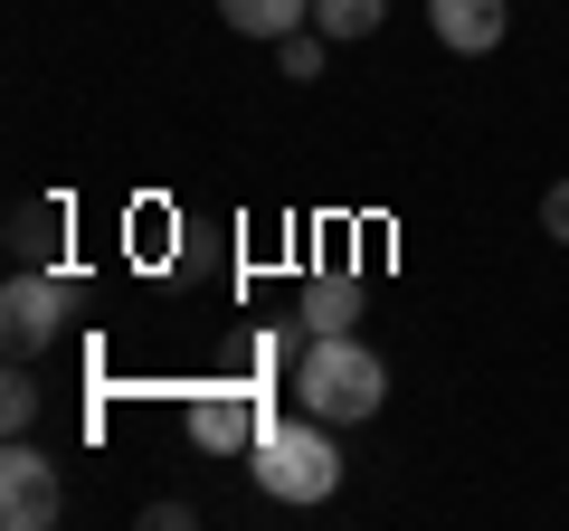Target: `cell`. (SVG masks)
Segmentation results:
<instances>
[{
    "label": "cell",
    "mask_w": 569,
    "mask_h": 531,
    "mask_svg": "<svg viewBox=\"0 0 569 531\" xmlns=\"http://www.w3.org/2000/svg\"><path fill=\"white\" fill-rule=\"evenodd\" d=\"M295 399H305L323 428H361V418L389 409V361L361 332H313L305 361H295Z\"/></svg>",
    "instance_id": "6da1fadb"
},
{
    "label": "cell",
    "mask_w": 569,
    "mask_h": 531,
    "mask_svg": "<svg viewBox=\"0 0 569 531\" xmlns=\"http://www.w3.org/2000/svg\"><path fill=\"white\" fill-rule=\"evenodd\" d=\"M247 465H257V484L276 493V503H332L342 493V447H332L323 418H276V428L247 447Z\"/></svg>",
    "instance_id": "7a4b0ae2"
},
{
    "label": "cell",
    "mask_w": 569,
    "mask_h": 531,
    "mask_svg": "<svg viewBox=\"0 0 569 531\" xmlns=\"http://www.w3.org/2000/svg\"><path fill=\"white\" fill-rule=\"evenodd\" d=\"M67 313H77V275L67 266H20L0 285V342H10V361H39L67 332Z\"/></svg>",
    "instance_id": "3957f363"
},
{
    "label": "cell",
    "mask_w": 569,
    "mask_h": 531,
    "mask_svg": "<svg viewBox=\"0 0 569 531\" xmlns=\"http://www.w3.org/2000/svg\"><path fill=\"white\" fill-rule=\"evenodd\" d=\"M67 512V474L48 447H29V437H10L0 447V522L10 531H48Z\"/></svg>",
    "instance_id": "277c9868"
},
{
    "label": "cell",
    "mask_w": 569,
    "mask_h": 531,
    "mask_svg": "<svg viewBox=\"0 0 569 531\" xmlns=\"http://www.w3.org/2000/svg\"><path fill=\"white\" fill-rule=\"evenodd\" d=\"M266 428H276V409H266L257 380H209L190 399V447H209V455H247Z\"/></svg>",
    "instance_id": "5b68a950"
},
{
    "label": "cell",
    "mask_w": 569,
    "mask_h": 531,
    "mask_svg": "<svg viewBox=\"0 0 569 531\" xmlns=\"http://www.w3.org/2000/svg\"><path fill=\"white\" fill-rule=\"evenodd\" d=\"M427 29H437V48H456V58H493L512 29V0H427Z\"/></svg>",
    "instance_id": "8992f818"
},
{
    "label": "cell",
    "mask_w": 569,
    "mask_h": 531,
    "mask_svg": "<svg viewBox=\"0 0 569 531\" xmlns=\"http://www.w3.org/2000/svg\"><path fill=\"white\" fill-rule=\"evenodd\" d=\"M67 209L58 200H10V266H58Z\"/></svg>",
    "instance_id": "52a82bcc"
},
{
    "label": "cell",
    "mask_w": 569,
    "mask_h": 531,
    "mask_svg": "<svg viewBox=\"0 0 569 531\" xmlns=\"http://www.w3.org/2000/svg\"><path fill=\"white\" fill-rule=\"evenodd\" d=\"M361 313H370V294H361V275H313L305 285V332H361Z\"/></svg>",
    "instance_id": "ba28073f"
},
{
    "label": "cell",
    "mask_w": 569,
    "mask_h": 531,
    "mask_svg": "<svg viewBox=\"0 0 569 531\" xmlns=\"http://www.w3.org/2000/svg\"><path fill=\"white\" fill-rule=\"evenodd\" d=\"M219 20L238 29V39H266V48H276V39H295V29L313 20V0H219Z\"/></svg>",
    "instance_id": "9c48e42d"
},
{
    "label": "cell",
    "mask_w": 569,
    "mask_h": 531,
    "mask_svg": "<svg viewBox=\"0 0 569 531\" xmlns=\"http://www.w3.org/2000/svg\"><path fill=\"white\" fill-rule=\"evenodd\" d=\"M389 20V0H313V29H323L332 48H351V39H370V29Z\"/></svg>",
    "instance_id": "30bf717a"
},
{
    "label": "cell",
    "mask_w": 569,
    "mask_h": 531,
    "mask_svg": "<svg viewBox=\"0 0 569 531\" xmlns=\"http://www.w3.org/2000/svg\"><path fill=\"white\" fill-rule=\"evenodd\" d=\"M39 409H48V389L29 380V361H10V380H0V428L29 437V428H39Z\"/></svg>",
    "instance_id": "8fae6325"
},
{
    "label": "cell",
    "mask_w": 569,
    "mask_h": 531,
    "mask_svg": "<svg viewBox=\"0 0 569 531\" xmlns=\"http://www.w3.org/2000/svg\"><path fill=\"white\" fill-rule=\"evenodd\" d=\"M323 58H332V39H323V29H295V39H276V67H284V77H295V86H313V77H323Z\"/></svg>",
    "instance_id": "7c38bea8"
},
{
    "label": "cell",
    "mask_w": 569,
    "mask_h": 531,
    "mask_svg": "<svg viewBox=\"0 0 569 531\" xmlns=\"http://www.w3.org/2000/svg\"><path fill=\"white\" fill-rule=\"evenodd\" d=\"M142 522H152V531H190V522H200V512H190L181 493H162V503H142Z\"/></svg>",
    "instance_id": "4fadbf2b"
},
{
    "label": "cell",
    "mask_w": 569,
    "mask_h": 531,
    "mask_svg": "<svg viewBox=\"0 0 569 531\" xmlns=\"http://www.w3.org/2000/svg\"><path fill=\"white\" fill-rule=\"evenodd\" d=\"M541 228L569 247V181H550V190H541Z\"/></svg>",
    "instance_id": "5bb4252c"
}]
</instances>
